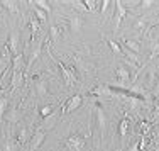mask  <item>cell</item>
I'll return each instance as SVG.
<instances>
[{"label": "cell", "instance_id": "21", "mask_svg": "<svg viewBox=\"0 0 159 151\" xmlns=\"http://www.w3.org/2000/svg\"><path fill=\"white\" fill-rule=\"evenodd\" d=\"M31 141V136H29V131L25 129V127H22L20 133H19V143H20L22 146H25V143Z\"/></svg>", "mask_w": 159, "mask_h": 151}, {"label": "cell", "instance_id": "15", "mask_svg": "<svg viewBox=\"0 0 159 151\" xmlns=\"http://www.w3.org/2000/svg\"><path fill=\"white\" fill-rule=\"evenodd\" d=\"M31 3H34V5H36L37 9H41L43 12H46L48 16L52 12V9H51V5H49L48 0H36V2H31Z\"/></svg>", "mask_w": 159, "mask_h": 151}, {"label": "cell", "instance_id": "36", "mask_svg": "<svg viewBox=\"0 0 159 151\" xmlns=\"http://www.w3.org/2000/svg\"><path fill=\"white\" fill-rule=\"evenodd\" d=\"M147 151H154V149H147Z\"/></svg>", "mask_w": 159, "mask_h": 151}, {"label": "cell", "instance_id": "10", "mask_svg": "<svg viewBox=\"0 0 159 151\" xmlns=\"http://www.w3.org/2000/svg\"><path fill=\"white\" fill-rule=\"evenodd\" d=\"M44 41H46V39H43V41H41V43L36 46V50H34V51L31 53V54H29V59H27V66H25V71H29V70H31L32 65L37 61V58L41 56V51H43V44H44Z\"/></svg>", "mask_w": 159, "mask_h": 151}, {"label": "cell", "instance_id": "17", "mask_svg": "<svg viewBox=\"0 0 159 151\" xmlns=\"http://www.w3.org/2000/svg\"><path fill=\"white\" fill-rule=\"evenodd\" d=\"M81 24H83V21H81V17H80V16L70 17V29L73 32H78L80 27H81Z\"/></svg>", "mask_w": 159, "mask_h": 151}, {"label": "cell", "instance_id": "26", "mask_svg": "<svg viewBox=\"0 0 159 151\" xmlns=\"http://www.w3.org/2000/svg\"><path fill=\"white\" fill-rule=\"evenodd\" d=\"M71 5H73V9H76L78 12H88L86 7H85V3H83V0H73Z\"/></svg>", "mask_w": 159, "mask_h": 151}, {"label": "cell", "instance_id": "12", "mask_svg": "<svg viewBox=\"0 0 159 151\" xmlns=\"http://www.w3.org/2000/svg\"><path fill=\"white\" fill-rule=\"evenodd\" d=\"M0 5L3 9H7L10 14H19V2H14V0H2Z\"/></svg>", "mask_w": 159, "mask_h": 151}, {"label": "cell", "instance_id": "33", "mask_svg": "<svg viewBox=\"0 0 159 151\" xmlns=\"http://www.w3.org/2000/svg\"><path fill=\"white\" fill-rule=\"evenodd\" d=\"M152 95H154V97H159V77H157L156 83H154V88H152Z\"/></svg>", "mask_w": 159, "mask_h": 151}, {"label": "cell", "instance_id": "22", "mask_svg": "<svg viewBox=\"0 0 159 151\" xmlns=\"http://www.w3.org/2000/svg\"><path fill=\"white\" fill-rule=\"evenodd\" d=\"M122 54L124 56H127L130 61H134V63H139V54H135V53H132L130 50H127L125 46H122Z\"/></svg>", "mask_w": 159, "mask_h": 151}, {"label": "cell", "instance_id": "6", "mask_svg": "<svg viewBox=\"0 0 159 151\" xmlns=\"http://www.w3.org/2000/svg\"><path fill=\"white\" fill-rule=\"evenodd\" d=\"M19 39H20V34L16 29H12L9 34V41H7V50H9L10 56H17L19 54Z\"/></svg>", "mask_w": 159, "mask_h": 151}, {"label": "cell", "instance_id": "31", "mask_svg": "<svg viewBox=\"0 0 159 151\" xmlns=\"http://www.w3.org/2000/svg\"><path fill=\"white\" fill-rule=\"evenodd\" d=\"M141 129H142V136H146V134L151 131V124L147 122V120H142V124H141Z\"/></svg>", "mask_w": 159, "mask_h": 151}, {"label": "cell", "instance_id": "32", "mask_svg": "<svg viewBox=\"0 0 159 151\" xmlns=\"http://www.w3.org/2000/svg\"><path fill=\"white\" fill-rule=\"evenodd\" d=\"M129 151H141V139H135V141L130 144Z\"/></svg>", "mask_w": 159, "mask_h": 151}, {"label": "cell", "instance_id": "2", "mask_svg": "<svg viewBox=\"0 0 159 151\" xmlns=\"http://www.w3.org/2000/svg\"><path fill=\"white\" fill-rule=\"evenodd\" d=\"M56 63H58V66H59V70H61V75H63V78H64V82H66V85L68 87H75V83L78 82V78H76V73H75V70H70L66 65H64L63 61H59L58 58H52Z\"/></svg>", "mask_w": 159, "mask_h": 151}, {"label": "cell", "instance_id": "11", "mask_svg": "<svg viewBox=\"0 0 159 151\" xmlns=\"http://www.w3.org/2000/svg\"><path fill=\"white\" fill-rule=\"evenodd\" d=\"M127 131H129V114L124 116V119L119 124V134H120V139H122V144L127 139Z\"/></svg>", "mask_w": 159, "mask_h": 151}, {"label": "cell", "instance_id": "30", "mask_svg": "<svg viewBox=\"0 0 159 151\" xmlns=\"http://www.w3.org/2000/svg\"><path fill=\"white\" fill-rule=\"evenodd\" d=\"M139 3H141V5H139V7L146 10V9H151V7H152L154 3H156V2H152V0H142V2H139Z\"/></svg>", "mask_w": 159, "mask_h": 151}, {"label": "cell", "instance_id": "18", "mask_svg": "<svg viewBox=\"0 0 159 151\" xmlns=\"http://www.w3.org/2000/svg\"><path fill=\"white\" fill-rule=\"evenodd\" d=\"M134 29H135V31H146V29H147V21H146V17H142V16L135 17V21H134Z\"/></svg>", "mask_w": 159, "mask_h": 151}, {"label": "cell", "instance_id": "20", "mask_svg": "<svg viewBox=\"0 0 159 151\" xmlns=\"http://www.w3.org/2000/svg\"><path fill=\"white\" fill-rule=\"evenodd\" d=\"M29 26H31V32H32V37H31V39L34 41V37H36V34L41 31V27H39V21H37L36 17H32L31 21H29Z\"/></svg>", "mask_w": 159, "mask_h": 151}, {"label": "cell", "instance_id": "13", "mask_svg": "<svg viewBox=\"0 0 159 151\" xmlns=\"http://www.w3.org/2000/svg\"><path fill=\"white\" fill-rule=\"evenodd\" d=\"M64 32V26H51V31H49V37H51L52 43L59 39V36Z\"/></svg>", "mask_w": 159, "mask_h": 151}, {"label": "cell", "instance_id": "16", "mask_svg": "<svg viewBox=\"0 0 159 151\" xmlns=\"http://www.w3.org/2000/svg\"><path fill=\"white\" fill-rule=\"evenodd\" d=\"M124 46H125L127 50H130L132 53H135V54L141 53V46H139V43H137V41H134V39H125V41H124Z\"/></svg>", "mask_w": 159, "mask_h": 151}, {"label": "cell", "instance_id": "9", "mask_svg": "<svg viewBox=\"0 0 159 151\" xmlns=\"http://www.w3.org/2000/svg\"><path fill=\"white\" fill-rule=\"evenodd\" d=\"M34 85H36V92H37V97H39L41 100L43 99H46L48 97V93H49V90H48V82L44 80V78H34Z\"/></svg>", "mask_w": 159, "mask_h": 151}, {"label": "cell", "instance_id": "4", "mask_svg": "<svg viewBox=\"0 0 159 151\" xmlns=\"http://www.w3.org/2000/svg\"><path fill=\"white\" fill-rule=\"evenodd\" d=\"M95 112H97V124H98V129H100V138H105V131H107V116H105L102 105L95 102Z\"/></svg>", "mask_w": 159, "mask_h": 151}, {"label": "cell", "instance_id": "7", "mask_svg": "<svg viewBox=\"0 0 159 151\" xmlns=\"http://www.w3.org/2000/svg\"><path fill=\"white\" fill-rule=\"evenodd\" d=\"M117 78H119V83L115 85H120V87H129V83L132 82V77H130V71H129V68L125 65H119L117 68Z\"/></svg>", "mask_w": 159, "mask_h": 151}, {"label": "cell", "instance_id": "35", "mask_svg": "<svg viewBox=\"0 0 159 151\" xmlns=\"http://www.w3.org/2000/svg\"><path fill=\"white\" fill-rule=\"evenodd\" d=\"M156 151H159V144H157V148H156Z\"/></svg>", "mask_w": 159, "mask_h": 151}, {"label": "cell", "instance_id": "27", "mask_svg": "<svg viewBox=\"0 0 159 151\" xmlns=\"http://www.w3.org/2000/svg\"><path fill=\"white\" fill-rule=\"evenodd\" d=\"M83 3H85V7H86V10H88V12H93L100 2H97V0H83Z\"/></svg>", "mask_w": 159, "mask_h": 151}, {"label": "cell", "instance_id": "28", "mask_svg": "<svg viewBox=\"0 0 159 151\" xmlns=\"http://www.w3.org/2000/svg\"><path fill=\"white\" fill-rule=\"evenodd\" d=\"M32 7H34V10H36V19H37V21H39V22H46V16H48V14L46 12H43V10H41V9H37V7L36 5H34V3H32Z\"/></svg>", "mask_w": 159, "mask_h": 151}, {"label": "cell", "instance_id": "19", "mask_svg": "<svg viewBox=\"0 0 159 151\" xmlns=\"http://www.w3.org/2000/svg\"><path fill=\"white\" fill-rule=\"evenodd\" d=\"M7 56H10V53L7 51V54L5 56H0V78H2V75H3V71L9 68V63H10V58H7Z\"/></svg>", "mask_w": 159, "mask_h": 151}, {"label": "cell", "instance_id": "29", "mask_svg": "<svg viewBox=\"0 0 159 151\" xmlns=\"http://www.w3.org/2000/svg\"><path fill=\"white\" fill-rule=\"evenodd\" d=\"M110 3H112L110 0H103V2H100V12H102V16H105V14H107Z\"/></svg>", "mask_w": 159, "mask_h": 151}, {"label": "cell", "instance_id": "1", "mask_svg": "<svg viewBox=\"0 0 159 151\" xmlns=\"http://www.w3.org/2000/svg\"><path fill=\"white\" fill-rule=\"evenodd\" d=\"M64 146H66L68 151H83V148H85V136L80 133L68 136L66 141H64Z\"/></svg>", "mask_w": 159, "mask_h": 151}, {"label": "cell", "instance_id": "14", "mask_svg": "<svg viewBox=\"0 0 159 151\" xmlns=\"http://www.w3.org/2000/svg\"><path fill=\"white\" fill-rule=\"evenodd\" d=\"M59 114H61V112H52V114L49 116V117H46V119L43 120V124H41V126H43L44 129H51V127L54 126V122H56V120H58Z\"/></svg>", "mask_w": 159, "mask_h": 151}, {"label": "cell", "instance_id": "24", "mask_svg": "<svg viewBox=\"0 0 159 151\" xmlns=\"http://www.w3.org/2000/svg\"><path fill=\"white\" fill-rule=\"evenodd\" d=\"M108 46L112 48V51L115 53L117 56H124V54H122V44H119V43H115V41L110 39V41H108Z\"/></svg>", "mask_w": 159, "mask_h": 151}, {"label": "cell", "instance_id": "23", "mask_svg": "<svg viewBox=\"0 0 159 151\" xmlns=\"http://www.w3.org/2000/svg\"><path fill=\"white\" fill-rule=\"evenodd\" d=\"M7 107H9V99H7L5 95H0V119L3 117V114H5Z\"/></svg>", "mask_w": 159, "mask_h": 151}, {"label": "cell", "instance_id": "3", "mask_svg": "<svg viewBox=\"0 0 159 151\" xmlns=\"http://www.w3.org/2000/svg\"><path fill=\"white\" fill-rule=\"evenodd\" d=\"M46 134H48V129H44L43 126H39L36 129V133L34 136L31 138V146H29V151H37L41 148V144L44 143V139H46Z\"/></svg>", "mask_w": 159, "mask_h": 151}, {"label": "cell", "instance_id": "5", "mask_svg": "<svg viewBox=\"0 0 159 151\" xmlns=\"http://www.w3.org/2000/svg\"><path fill=\"white\" fill-rule=\"evenodd\" d=\"M113 3H115V32H119L120 24L127 16V7H125V2H120V0H117Z\"/></svg>", "mask_w": 159, "mask_h": 151}, {"label": "cell", "instance_id": "34", "mask_svg": "<svg viewBox=\"0 0 159 151\" xmlns=\"http://www.w3.org/2000/svg\"><path fill=\"white\" fill-rule=\"evenodd\" d=\"M154 117H159V102H157L156 109H154Z\"/></svg>", "mask_w": 159, "mask_h": 151}, {"label": "cell", "instance_id": "25", "mask_svg": "<svg viewBox=\"0 0 159 151\" xmlns=\"http://www.w3.org/2000/svg\"><path fill=\"white\" fill-rule=\"evenodd\" d=\"M52 112H54V105H44L43 109H41V117L43 119H46V117H49V116L52 114Z\"/></svg>", "mask_w": 159, "mask_h": 151}, {"label": "cell", "instance_id": "8", "mask_svg": "<svg viewBox=\"0 0 159 151\" xmlns=\"http://www.w3.org/2000/svg\"><path fill=\"white\" fill-rule=\"evenodd\" d=\"M81 104H83V95H81V93H75V95L71 97V99H68L66 105L63 107V112H66V114H70V112L76 111V109H78Z\"/></svg>", "mask_w": 159, "mask_h": 151}]
</instances>
